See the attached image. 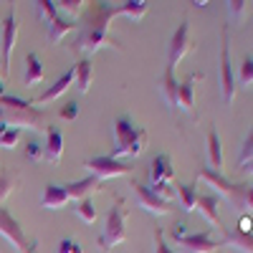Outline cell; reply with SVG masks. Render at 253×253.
Instances as JSON below:
<instances>
[{
    "label": "cell",
    "mask_w": 253,
    "mask_h": 253,
    "mask_svg": "<svg viewBox=\"0 0 253 253\" xmlns=\"http://www.w3.org/2000/svg\"><path fill=\"white\" fill-rule=\"evenodd\" d=\"M114 147L109 157L119 160V157H137L144 152L147 147V129H142V126H137L129 117H117L114 124Z\"/></svg>",
    "instance_id": "1"
},
{
    "label": "cell",
    "mask_w": 253,
    "mask_h": 253,
    "mask_svg": "<svg viewBox=\"0 0 253 253\" xmlns=\"http://www.w3.org/2000/svg\"><path fill=\"white\" fill-rule=\"evenodd\" d=\"M126 215H129L126 203L119 198L112 205L109 215H107V223H104V230H101V236H99V248L101 251H112V248H117L126 238Z\"/></svg>",
    "instance_id": "2"
},
{
    "label": "cell",
    "mask_w": 253,
    "mask_h": 253,
    "mask_svg": "<svg viewBox=\"0 0 253 253\" xmlns=\"http://www.w3.org/2000/svg\"><path fill=\"white\" fill-rule=\"evenodd\" d=\"M236 74H233V61H230V28L223 26L220 31V91H223V101L233 104L236 99Z\"/></svg>",
    "instance_id": "3"
},
{
    "label": "cell",
    "mask_w": 253,
    "mask_h": 253,
    "mask_svg": "<svg viewBox=\"0 0 253 253\" xmlns=\"http://www.w3.org/2000/svg\"><path fill=\"white\" fill-rule=\"evenodd\" d=\"M0 124L3 126H10V129H43L46 124V112L41 109H5L0 107Z\"/></svg>",
    "instance_id": "4"
},
{
    "label": "cell",
    "mask_w": 253,
    "mask_h": 253,
    "mask_svg": "<svg viewBox=\"0 0 253 253\" xmlns=\"http://www.w3.org/2000/svg\"><path fill=\"white\" fill-rule=\"evenodd\" d=\"M0 236L8 238L10 246H13L18 253H36V248H38V241H31V238L23 233L20 223L8 213L5 208H0Z\"/></svg>",
    "instance_id": "5"
},
{
    "label": "cell",
    "mask_w": 253,
    "mask_h": 253,
    "mask_svg": "<svg viewBox=\"0 0 253 253\" xmlns=\"http://www.w3.org/2000/svg\"><path fill=\"white\" fill-rule=\"evenodd\" d=\"M119 41L114 36H109V31H94L84 26L76 36V41L71 43V53H96L99 48H117Z\"/></svg>",
    "instance_id": "6"
},
{
    "label": "cell",
    "mask_w": 253,
    "mask_h": 253,
    "mask_svg": "<svg viewBox=\"0 0 253 253\" xmlns=\"http://www.w3.org/2000/svg\"><path fill=\"white\" fill-rule=\"evenodd\" d=\"M198 177L203 180V182H208L210 187H215L218 193L230 203V205H236V208H243V195H246V185H236V182H230V180H225L220 172H215V170H200L198 172Z\"/></svg>",
    "instance_id": "7"
},
{
    "label": "cell",
    "mask_w": 253,
    "mask_h": 253,
    "mask_svg": "<svg viewBox=\"0 0 253 253\" xmlns=\"http://www.w3.org/2000/svg\"><path fill=\"white\" fill-rule=\"evenodd\" d=\"M84 167L96 177V180H109V177H124V175H129L132 172V165H126L122 160H114L109 155H104V157H91L84 162Z\"/></svg>",
    "instance_id": "8"
},
{
    "label": "cell",
    "mask_w": 253,
    "mask_h": 253,
    "mask_svg": "<svg viewBox=\"0 0 253 253\" xmlns=\"http://www.w3.org/2000/svg\"><path fill=\"white\" fill-rule=\"evenodd\" d=\"M193 36H190V23L187 20H182V23L177 26V31L172 33V41H170V48H167V66L175 69L177 63L193 51Z\"/></svg>",
    "instance_id": "9"
},
{
    "label": "cell",
    "mask_w": 253,
    "mask_h": 253,
    "mask_svg": "<svg viewBox=\"0 0 253 253\" xmlns=\"http://www.w3.org/2000/svg\"><path fill=\"white\" fill-rule=\"evenodd\" d=\"M134 187V195H137V203L142 210H147V213H152V215H167V213H172V203H167L162 200L152 187H147V185H132Z\"/></svg>",
    "instance_id": "10"
},
{
    "label": "cell",
    "mask_w": 253,
    "mask_h": 253,
    "mask_svg": "<svg viewBox=\"0 0 253 253\" xmlns=\"http://www.w3.org/2000/svg\"><path fill=\"white\" fill-rule=\"evenodd\" d=\"M15 38H18V18L15 10H8L5 20H3V74H10V58H13V48H15Z\"/></svg>",
    "instance_id": "11"
},
{
    "label": "cell",
    "mask_w": 253,
    "mask_h": 253,
    "mask_svg": "<svg viewBox=\"0 0 253 253\" xmlns=\"http://www.w3.org/2000/svg\"><path fill=\"white\" fill-rule=\"evenodd\" d=\"M177 246L187 253H218L223 248V241H213L210 233H185L182 238H177Z\"/></svg>",
    "instance_id": "12"
},
{
    "label": "cell",
    "mask_w": 253,
    "mask_h": 253,
    "mask_svg": "<svg viewBox=\"0 0 253 253\" xmlns=\"http://www.w3.org/2000/svg\"><path fill=\"white\" fill-rule=\"evenodd\" d=\"M117 5H107V3H91L89 10H86V28H94V31H104L107 33L109 28V20L117 18Z\"/></svg>",
    "instance_id": "13"
},
{
    "label": "cell",
    "mask_w": 253,
    "mask_h": 253,
    "mask_svg": "<svg viewBox=\"0 0 253 253\" xmlns=\"http://www.w3.org/2000/svg\"><path fill=\"white\" fill-rule=\"evenodd\" d=\"M63 187H66L69 200L79 203V200H84V198H89L91 193H96V190H101V180H96L94 175H89V177L76 180V182H69V185H63Z\"/></svg>",
    "instance_id": "14"
},
{
    "label": "cell",
    "mask_w": 253,
    "mask_h": 253,
    "mask_svg": "<svg viewBox=\"0 0 253 253\" xmlns=\"http://www.w3.org/2000/svg\"><path fill=\"white\" fill-rule=\"evenodd\" d=\"M203 81V74H190L177 89V107L182 112H193L195 107V84Z\"/></svg>",
    "instance_id": "15"
},
{
    "label": "cell",
    "mask_w": 253,
    "mask_h": 253,
    "mask_svg": "<svg viewBox=\"0 0 253 253\" xmlns=\"http://www.w3.org/2000/svg\"><path fill=\"white\" fill-rule=\"evenodd\" d=\"M150 177H152V185H162V182H172L175 180V167H172V160L167 155H157L152 160V167H150Z\"/></svg>",
    "instance_id": "16"
},
{
    "label": "cell",
    "mask_w": 253,
    "mask_h": 253,
    "mask_svg": "<svg viewBox=\"0 0 253 253\" xmlns=\"http://www.w3.org/2000/svg\"><path fill=\"white\" fill-rule=\"evenodd\" d=\"M43 157L51 165H58L63 157V134L58 126H48V139L43 144Z\"/></svg>",
    "instance_id": "17"
},
{
    "label": "cell",
    "mask_w": 253,
    "mask_h": 253,
    "mask_svg": "<svg viewBox=\"0 0 253 253\" xmlns=\"http://www.w3.org/2000/svg\"><path fill=\"white\" fill-rule=\"evenodd\" d=\"M71 84H74V66L66 71V74H63L58 81H53L51 84V86L43 91V94H41L38 99H36V104H48V101H53V99H58L61 94H66L69 89H71Z\"/></svg>",
    "instance_id": "18"
},
{
    "label": "cell",
    "mask_w": 253,
    "mask_h": 253,
    "mask_svg": "<svg viewBox=\"0 0 253 253\" xmlns=\"http://www.w3.org/2000/svg\"><path fill=\"white\" fill-rule=\"evenodd\" d=\"M177 89H180V84L175 79V69L165 66V74L160 79V91H162V99L167 101V107H170V109L177 107Z\"/></svg>",
    "instance_id": "19"
},
{
    "label": "cell",
    "mask_w": 253,
    "mask_h": 253,
    "mask_svg": "<svg viewBox=\"0 0 253 253\" xmlns=\"http://www.w3.org/2000/svg\"><path fill=\"white\" fill-rule=\"evenodd\" d=\"M74 81H76V89L81 94H86L91 89V81H94V66L89 58H81L74 63Z\"/></svg>",
    "instance_id": "20"
},
{
    "label": "cell",
    "mask_w": 253,
    "mask_h": 253,
    "mask_svg": "<svg viewBox=\"0 0 253 253\" xmlns=\"http://www.w3.org/2000/svg\"><path fill=\"white\" fill-rule=\"evenodd\" d=\"M66 203H71L69 195H66V187H63V185H46L43 198H41V205H43L46 210H58Z\"/></svg>",
    "instance_id": "21"
},
{
    "label": "cell",
    "mask_w": 253,
    "mask_h": 253,
    "mask_svg": "<svg viewBox=\"0 0 253 253\" xmlns=\"http://www.w3.org/2000/svg\"><path fill=\"white\" fill-rule=\"evenodd\" d=\"M223 246H233L241 253H253V233H246V230H225Z\"/></svg>",
    "instance_id": "22"
},
{
    "label": "cell",
    "mask_w": 253,
    "mask_h": 253,
    "mask_svg": "<svg viewBox=\"0 0 253 253\" xmlns=\"http://www.w3.org/2000/svg\"><path fill=\"white\" fill-rule=\"evenodd\" d=\"M195 208L205 215V220H208L210 225L223 228L220 215H218V198H215V195H198V205H195Z\"/></svg>",
    "instance_id": "23"
},
{
    "label": "cell",
    "mask_w": 253,
    "mask_h": 253,
    "mask_svg": "<svg viewBox=\"0 0 253 253\" xmlns=\"http://www.w3.org/2000/svg\"><path fill=\"white\" fill-rule=\"evenodd\" d=\"M208 160H210L215 172L223 170V147H220V134H218L215 126L208 132Z\"/></svg>",
    "instance_id": "24"
},
{
    "label": "cell",
    "mask_w": 253,
    "mask_h": 253,
    "mask_svg": "<svg viewBox=\"0 0 253 253\" xmlns=\"http://www.w3.org/2000/svg\"><path fill=\"white\" fill-rule=\"evenodd\" d=\"M43 63H41V58L36 53H28L26 56V74H23V84L26 86H36V84L43 81Z\"/></svg>",
    "instance_id": "25"
},
{
    "label": "cell",
    "mask_w": 253,
    "mask_h": 253,
    "mask_svg": "<svg viewBox=\"0 0 253 253\" xmlns=\"http://www.w3.org/2000/svg\"><path fill=\"white\" fill-rule=\"evenodd\" d=\"M175 195L180 198V205H182L185 213L195 210V205H198V187H195V185H182V182H177V185H175Z\"/></svg>",
    "instance_id": "26"
},
{
    "label": "cell",
    "mask_w": 253,
    "mask_h": 253,
    "mask_svg": "<svg viewBox=\"0 0 253 253\" xmlns=\"http://www.w3.org/2000/svg\"><path fill=\"white\" fill-rule=\"evenodd\" d=\"M46 28H48V41H53V43H56V41H61L66 33H71L76 28V23H74V20H63L61 15H56V18L48 20Z\"/></svg>",
    "instance_id": "27"
},
{
    "label": "cell",
    "mask_w": 253,
    "mask_h": 253,
    "mask_svg": "<svg viewBox=\"0 0 253 253\" xmlns=\"http://www.w3.org/2000/svg\"><path fill=\"white\" fill-rule=\"evenodd\" d=\"M147 8H150V3H144V0H129V3L117 5V13L132 18V20H139V18L147 13Z\"/></svg>",
    "instance_id": "28"
},
{
    "label": "cell",
    "mask_w": 253,
    "mask_h": 253,
    "mask_svg": "<svg viewBox=\"0 0 253 253\" xmlns=\"http://www.w3.org/2000/svg\"><path fill=\"white\" fill-rule=\"evenodd\" d=\"M74 213H76V218H79L81 223H86V225L96 223V208H94L91 198L79 200V203H76V208H74Z\"/></svg>",
    "instance_id": "29"
},
{
    "label": "cell",
    "mask_w": 253,
    "mask_h": 253,
    "mask_svg": "<svg viewBox=\"0 0 253 253\" xmlns=\"http://www.w3.org/2000/svg\"><path fill=\"white\" fill-rule=\"evenodd\" d=\"M53 5H56L58 13H66L69 20H74L84 10V5H86V3H84V0H58V3H53Z\"/></svg>",
    "instance_id": "30"
},
{
    "label": "cell",
    "mask_w": 253,
    "mask_h": 253,
    "mask_svg": "<svg viewBox=\"0 0 253 253\" xmlns=\"http://www.w3.org/2000/svg\"><path fill=\"white\" fill-rule=\"evenodd\" d=\"M238 84L241 86H253V56H246L241 61V74H238Z\"/></svg>",
    "instance_id": "31"
},
{
    "label": "cell",
    "mask_w": 253,
    "mask_h": 253,
    "mask_svg": "<svg viewBox=\"0 0 253 253\" xmlns=\"http://www.w3.org/2000/svg\"><path fill=\"white\" fill-rule=\"evenodd\" d=\"M18 139H20V132L18 129H10V126L0 124V147H5V150H15Z\"/></svg>",
    "instance_id": "32"
},
{
    "label": "cell",
    "mask_w": 253,
    "mask_h": 253,
    "mask_svg": "<svg viewBox=\"0 0 253 253\" xmlns=\"http://www.w3.org/2000/svg\"><path fill=\"white\" fill-rule=\"evenodd\" d=\"M0 107H5V109H31L33 101L20 99V96H10V94H3V96H0Z\"/></svg>",
    "instance_id": "33"
},
{
    "label": "cell",
    "mask_w": 253,
    "mask_h": 253,
    "mask_svg": "<svg viewBox=\"0 0 253 253\" xmlns=\"http://www.w3.org/2000/svg\"><path fill=\"white\" fill-rule=\"evenodd\" d=\"M253 160V126H251V132L248 137L243 139V147H241V155H238V167H243L246 162Z\"/></svg>",
    "instance_id": "34"
},
{
    "label": "cell",
    "mask_w": 253,
    "mask_h": 253,
    "mask_svg": "<svg viewBox=\"0 0 253 253\" xmlns=\"http://www.w3.org/2000/svg\"><path fill=\"white\" fill-rule=\"evenodd\" d=\"M13 187H15V177L10 172H3L0 175V203H5L8 195L13 193Z\"/></svg>",
    "instance_id": "35"
},
{
    "label": "cell",
    "mask_w": 253,
    "mask_h": 253,
    "mask_svg": "<svg viewBox=\"0 0 253 253\" xmlns=\"http://www.w3.org/2000/svg\"><path fill=\"white\" fill-rule=\"evenodd\" d=\"M36 8H38L41 18H43L46 23H48L51 18H56V15H58V10H56V5L51 3V0H38V3H36Z\"/></svg>",
    "instance_id": "36"
},
{
    "label": "cell",
    "mask_w": 253,
    "mask_h": 253,
    "mask_svg": "<svg viewBox=\"0 0 253 253\" xmlns=\"http://www.w3.org/2000/svg\"><path fill=\"white\" fill-rule=\"evenodd\" d=\"M246 8H248V3L246 0H230L228 3V13H230V18H238V20H243L246 18Z\"/></svg>",
    "instance_id": "37"
},
{
    "label": "cell",
    "mask_w": 253,
    "mask_h": 253,
    "mask_svg": "<svg viewBox=\"0 0 253 253\" xmlns=\"http://www.w3.org/2000/svg\"><path fill=\"white\" fill-rule=\"evenodd\" d=\"M155 253H175L170 246L165 243V233H162V228L155 230Z\"/></svg>",
    "instance_id": "38"
},
{
    "label": "cell",
    "mask_w": 253,
    "mask_h": 253,
    "mask_svg": "<svg viewBox=\"0 0 253 253\" xmlns=\"http://www.w3.org/2000/svg\"><path fill=\"white\" fill-rule=\"evenodd\" d=\"M56 253H84V251H81V246H79L76 241L63 238V241L58 243V251H56Z\"/></svg>",
    "instance_id": "39"
},
{
    "label": "cell",
    "mask_w": 253,
    "mask_h": 253,
    "mask_svg": "<svg viewBox=\"0 0 253 253\" xmlns=\"http://www.w3.org/2000/svg\"><path fill=\"white\" fill-rule=\"evenodd\" d=\"M58 117H61V119H69V122L76 119V117H79V104H76V101H69L66 107L58 112Z\"/></svg>",
    "instance_id": "40"
},
{
    "label": "cell",
    "mask_w": 253,
    "mask_h": 253,
    "mask_svg": "<svg viewBox=\"0 0 253 253\" xmlns=\"http://www.w3.org/2000/svg\"><path fill=\"white\" fill-rule=\"evenodd\" d=\"M26 155H28V160H41V157H43V144H38V142H28Z\"/></svg>",
    "instance_id": "41"
},
{
    "label": "cell",
    "mask_w": 253,
    "mask_h": 253,
    "mask_svg": "<svg viewBox=\"0 0 253 253\" xmlns=\"http://www.w3.org/2000/svg\"><path fill=\"white\" fill-rule=\"evenodd\" d=\"M243 208L246 210H253V185L246 187V195H243Z\"/></svg>",
    "instance_id": "42"
},
{
    "label": "cell",
    "mask_w": 253,
    "mask_h": 253,
    "mask_svg": "<svg viewBox=\"0 0 253 253\" xmlns=\"http://www.w3.org/2000/svg\"><path fill=\"white\" fill-rule=\"evenodd\" d=\"M170 236H172L175 241H177V238H182V236H185V225L175 223V225H172V230H170Z\"/></svg>",
    "instance_id": "43"
},
{
    "label": "cell",
    "mask_w": 253,
    "mask_h": 253,
    "mask_svg": "<svg viewBox=\"0 0 253 253\" xmlns=\"http://www.w3.org/2000/svg\"><path fill=\"white\" fill-rule=\"evenodd\" d=\"M243 172H246V175H253V160L243 165Z\"/></svg>",
    "instance_id": "44"
},
{
    "label": "cell",
    "mask_w": 253,
    "mask_h": 253,
    "mask_svg": "<svg viewBox=\"0 0 253 253\" xmlns=\"http://www.w3.org/2000/svg\"><path fill=\"white\" fill-rule=\"evenodd\" d=\"M5 94V89H3V84H0V96H3Z\"/></svg>",
    "instance_id": "45"
},
{
    "label": "cell",
    "mask_w": 253,
    "mask_h": 253,
    "mask_svg": "<svg viewBox=\"0 0 253 253\" xmlns=\"http://www.w3.org/2000/svg\"><path fill=\"white\" fill-rule=\"evenodd\" d=\"M0 76H5V74H3V63H0Z\"/></svg>",
    "instance_id": "46"
},
{
    "label": "cell",
    "mask_w": 253,
    "mask_h": 253,
    "mask_svg": "<svg viewBox=\"0 0 253 253\" xmlns=\"http://www.w3.org/2000/svg\"><path fill=\"white\" fill-rule=\"evenodd\" d=\"M218 253H220V251H218Z\"/></svg>",
    "instance_id": "47"
}]
</instances>
